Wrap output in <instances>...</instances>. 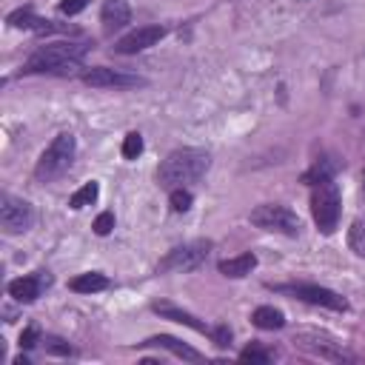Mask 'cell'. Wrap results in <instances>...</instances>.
Returning <instances> with one entry per match:
<instances>
[{"label":"cell","mask_w":365,"mask_h":365,"mask_svg":"<svg viewBox=\"0 0 365 365\" xmlns=\"http://www.w3.org/2000/svg\"><path fill=\"white\" fill-rule=\"evenodd\" d=\"M191 191L188 188H171V211H177V214H182V211H188L191 208Z\"/></svg>","instance_id":"cell-24"},{"label":"cell","mask_w":365,"mask_h":365,"mask_svg":"<svg viewBox=\"0 0 365 365\" xmlns=\"http://www.w3.org/2000/svg\"><path fill=\"white\" fill-rule=\"evenodd\" d=\"M111 228H114V214H111V211H103V214L94 220V234L106 237V234H111Z\"/></svg>","instance_id":"cell-25"},{"label":"cell","mask_w":365,"mask_h":365,"mask_svg":"<svg viewBox=\"0 0 365 365\" xmlns=\"http://www.w3.org/2000/svg\"><path fill=\"white\" fill-rule=\"evenodd\" d=\"M274 291L279 294H291L302 302H311V305H322V308H331V311H348V299L331 288H322V285H314V282H294V285H274Z\"/></svg>","instance_id":"cell-8"},{"label":"cell","mask_w":365,"mask_h":365,"mask_svg":"<svg viewBox=\"0 0 365 365\" xmlns=\"http://www.w3.org/2000/svg\"><path fill=\"white\" fill-rule=\"evenodd\" d=\"M251 322H254L259 331H279V328L285 325V314H282L279 308H274V305H259V308H254Z\"/></svg>","instance_id":"cell-17"},{"label":"cell","mask_w":365,"mask_h":365,"mask_svg":"<svg viewBox=\"0 0 365 365\" xmlns=\"http://www.w3.org/2000/svg\"><path fill=\"white\" fill-rule=\"evenodd\" d=\"M208 254H211V242H208V240L182 242V245L171 248V251L160 259L157 271H194V268H200V265L205 262Z\"/></svg>","instance_id":"cell-7"},{"label":"cell","mask_w":365,"mask_h":365,"mask_svg":"<svg viewBox=\"0 0 365 365\" xmlns=\"http://www.w3.org/2000/svg\"><path fill=\"white\" fill-rule=\"evenodd\" d=\"M251 222L262 231H274V234H285V237H297L299 234V217L279 202H265L257 205L251 211Z\"/></svg>","instance_id":"cell-6"},{"label":"cell","mask_w":365,"mask_h":365,"mask_svg":"<svg viewBox=\"0 0 365 365\" xmlns=\"http://www.w3.org/2000/svg\"><path fill=\"white\" fill-rule=\"evenodd\" d=\"M339 211H342V197L334 180H322L314 185L311 191V214L314 222L322 234H334L336 222H339Z\"/></svg>","instance_id":"cell-4"},{"label":"cell","mask_w":365,"mask_h":365,"mask_svg":"<svg viewBox=\"0 0 365 365\" xmlns=\"http://www.w3.org/2000/svg\"><path fill=\"white\" fill-rule=\"evenodd\" d=\"M37 339H40V331H37L34 325H29V328L20 334V345H23V348H34Z\"/></svg>","instance_id":"cell-28"},{"label":"cell","mask_w":365,"mask_h":365,"mask_svg":"<svg viewBox=\"0 0 365 365\" xmlns=\"http://www.w3.org/2000/svg\"><path fill=\"white\" fill-rule=\"evenodd\" d=\"M40 342H43L46 354H51V356H71V354H74V348H71L63 336H43Z\"/></svg>","instance_id":"cell-21"},{"label":"cell","mask_w":365,"mask_h":365,"mask_svg":"<svg viewBox=\"0 0 365 365\" xmlns=\"http://www.w3.org/2000/svg\"><path fill=\"white\" fill-rule=\"evenodd\" d=\"M100 197V185L91 180V182H86V185H80L74 194H71V200H68V205L71 208H86V205H91L94 200Z\"/></svg>","instance_id":"cell-19"},{"label":"cell","mask_w":365,"mask_h":365,"mask_svg":"<svg viewBox=\"0 0 365 365\" xmlns=\"http://www.w3.org/2000/svg\"><path fill=\"white\" fill-rule=\"evenodd\" d=\"M211 339H214L217 348H228V345H231V328H228V325L211 328Z\"/></svg>","instance_id":"cell-26"},{"label":"cell","mask_w":365,"mask_h":365,"mask_svg":"<svg viewBox=\"0 0 365 365\" xmlns=\"http://www.w3.org/2000/svg\"><path fill=\"white\" fill-rule=\"evenodd\" d=\"M208 165H211V154L205 148H177L160 163L157 182L168 191L171 188H185L188 182L202 180Z\"/></svg>","instance_id":"cell-1"},{"label":"cell","mask_w":365,"mask_h":365,"mask_svg":"<svg viewBox=\"0 0 365 365\" xmlns=\"http://www.w3.org/2000/svg\"><path fill=\"white\" fill-rule=\"evenodd\" d=\"M348 248L356 257H365V220H354L348 228Z\"/></svg>","instance_id":"cell-20"},{"label":"cell","mask_w":365,"mask_h":365,"mask_svg":"<svg viewBox=\"0 0 365 365\" xmlns=\"http://www.w3.org/2000/svg\"><path fill=\"white\" fill-rule=\"evenodd\" d=\"M151 311L154 314H160L163 319H174V322H180V325H188L191 331H197V334H208L211 336V325H205L202 319H197L194 314H188V311H182L180 305H174V302H154L151 305Z\"/></svg>","instance_id":"cell-13"},{"label":"cell","mask_w":365,"mask_h":365,"mask_svg":"<svg viewBox=\"0 0 365 365\" xmlns=\"http://www.w3.org/2000/svg\"><path fill=\"white\" fill-rule=\"evenodd\" d=\"M86 6H88V0H63V3H60V11L68 14V17H74V14H80Z\"/></svg>","instance_id":"cell-27"},{"label":"cell","mask_w":365,"mask_h":365,"mask_svg":"<svg viewBox=\"0 0 365 365\" xmlns=\"http://www.w3.org/2000/svg\"><path fill=\"white\" fill-rule=\"evenodd\" d=\"M257 268V257L248 251V254H240V257H228V259H222L220 262V274H225V277H245V274H251Z\"/></svg>","instance_id":"cell-18"},{"label":"cell","mask_w":365,"mask_h":365,"mask_svg":"<svg viewBox=\"0 0 365 365\" xmlns=\"http://www.w3.org/2000/svg\"><path fill=\"white\" fill-rule=\"evenodd\" d=\"M362 188H365V171H362Z\"/></svg>","instance_id":"cell-29"},{"label":"cell","mask_w":365,"mask_h":365,"mask_svg":"<svg viewBox=\"0 0 365 365\" xmlns=\"http://www.w3.org/2000/svg\"><path fill=\"white\" fill-rule=\"evenodd\" d=\"M163 37H165V26H140V29L128 31L125 37H120L114 51L117 54H137V51H145V48L157 46Z\"/></svg>","instance_id":"cell-11"},{"label":"cell","mask_w":365,"mask_h":365,"mask_svg":"<svg viewBox=\"0 0 365 365\" xmlns=\"http://www.w3.org/2000/svg\"><path fill=\"white\" fill-rule=\"evenodd\" d=\"M240 359H242V362H254V365H268V362L274 359V354H271V351H262V348H257V345H248L245 351H240Z\"/></svg>","instance_id":"cell-23"},{"label":"cell","mask_w":365,"mask_h":365,"mask_svg":"<svg viewBox=\"0 0 365 365\" xmlns=\"http://www.w3.org/2000/svg\"><path fill=\"white\" fill-rule=\"evenodd\" d=\"M74 151H77L74 134H68V131L57 134V137L48 143V148L40 154V160H37V165H34V177H37L40 182H48V180L60 177V174L71 165Z\"/></svg>","instance_id":"cell-3"},{"label":"cell","mask_w":365,"mask_h":365,"mask_svg":"<svg viewBox=\"0 0 365 365\" xmlns=\"http://www.w3.org/2000/svg\"><path fill=\"white\" fill-rule=\"evenodd\" d=\"M83 83L94 86V88H137L145 86V77L123 71V68H108V66H94L83 71Z\"/></svg>","instance_id":"cell-10"},{"label":"cell","mask_w":365,"mask_h":365,"mask_svg":"<svg viewBox=\"0 0 365 365\" xmlns=\"http://www.w3.org/2000/svg\"><path fill=\"white\" fill-rule=\"evenodd\" d=\"M34 222V211L23 197L0 194V225L6 234H23Z\"/></svg>","instance_id":"cell-9"},{"label":"cell","mask_w":365,"mask_h":365,"mask_svg":"<svg viewBox=\"0 0 365 365\" xmlns=\"http://www.w3.org/2000/svg\"><path fill=\"white\" fill-rule=\"evenodd\" d=\"M51 285V277L48 271H37V274H29V277H17L9 282V297H14L17 302H34L43 288Z\"/></svg>","instance_id":"cell-12"},{"label":"cell","mask_w":365,"mask_h":365,"mask_svg":"<svg viewBox=\"0 0 365 365\" xmlns=\"http://www.w3.org/2000/svg\"><path fill=\"white\" fill-rule=\"evenodd\" d=\"M68 288L77 291V294H97V291H106L108 288V277L100 274V271H86V274H77L68 282Z\"/></svg>","instance_id":"cell-16"},{"label":"cell","mask_w":365,"mask_h":365,"mask_svg":"<svg viewBox=\"0 0 365 365\" xmlns=\"http://www.w3.org/2000/svg\"><path fill=\"white\" fill-rule=\"evenodd\" d=\"M100 20H103L106 31H117V29L131 23V9L125 0H106L100 9Z\"/></svg>","instance_id":"cell-15"},{"label":"cell","mask_w":365,"mask_h":365,"mask_svg":"<svg viewBox=\"0 0 365 365\" xmlns=\"http://www.w3.org/2000/svg\"><path fill=\"white\" fill-rule=\"evenodd\" d=\"M86 46L80 43H46L40 46L23 66L26 74H57V77H68L80 71V57H83Z\"/></svg>","instance_id":"cell-2"},{"label":"cell","mask_w":365,"mask_h":365,"mask_svg":"<svg viewBox=\"0 0 365 365\" xmlns=\"http://www.w3.org/2000/svg\"><path fill=\"white\" fill-rule=\"evenodd\" d=\"M143 345L165 348V351H171L174 356L185 359V362H202V354H200L197 348H191V345H185V342H180L177 336H168V334H157V336H148V339H145Z\"/></svg>","instance_id":"cell-14"},{"label":"cell","mask_w":365,"mask_h":365,"mask_svg":"<svg viewBox=\"0 0 365 365\" xmlns=\"http://www.w3.org/2000/svg\"><path fill=\"white\" fill-rule=\"evenodd\" d=\"M291 342H294L299 351H305V354H311V356H319V359H325V362H351V359H354V356L342 348V342H336V339H334L331 334H325V331L299 328V331H294Z\"/></svg>","instance_id":"cell-5"},{"label":"cell","mask_w":365,"mask_h":365,"mask_svg":"<svg viewBox=\"0 0 365 365\" xmlns=\"http://www.w3.org/2000/svg\"><path fill=\"white\" fill-rule=\"evenodd\" d=\"M143 154V137L137 131H128L125 140H123V157L125 160H137Z\"/></svg>","instance_id":"cell-22"}]
</instances>
